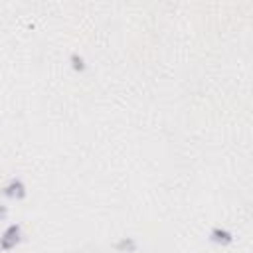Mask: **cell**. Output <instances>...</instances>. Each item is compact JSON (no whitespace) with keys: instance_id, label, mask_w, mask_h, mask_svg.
<instances>
[{"instance_id":"1","label":"cell","mask_w":253,"mask_h":253,"mask_svg":"<svg viewBox=\"0 0 253 253\" xmlns=\"http://www.w3.org/2000/svg\"><path fill=\"white\" fill-rule=\"evenodd\" d=\"M24 239V231L20 223H10L0 233V251H12L16 249Z\"/></svg>"},{"instance_id":"2","label":"cell","mask_w":253,"mask_h":253,"mask_svg":"<svg viewBox=\"0 0 253 253\" xmlns=\"http://www.w3.org/2000/svg\"><path fill=\"white\" fill-rule=\"evenodd\" d=\"M0 194L8 200H24L28 196V188L24 184V180L20 178H10L2 188H0Z\"/></svg>"},{"instance_id":"3","label":"cell","mask_w":253,"mask_h":253,"mask_svg":"<svg viewBox=\"0 0 253 253\" xmlns=\"http://www.w3.org/2000/svg\"><path fill=\"white\" fill-rule=\"evenodd\" d=\"M208 239L211 241V243H215V245H221V247H227V245H231L233 243V233L227 229V227H221V225H215V227H211L210 229V235H208Z\"/></svg>"},{"instance_id":"4","label":"cell","mask_w":253,"mask_h":253,"mask_svg":"<svg viewBox=\"0 0 253 253\" xmlns=\"http://www.w3.org/2000/svg\"><path fill=\"white\" fill-rule=\"evenodd\" d=\"M136 249H138V241L134 237H121L115 243V251L119 253H134Z\"/></svg>"},{"instance_id":"5","label":"cell","mask_w":253,"mask_h":253,"mask_svg":"<svg viewBox=\"0 0 253 253\" xmlns=\"http://www.w3.org/2000/svg\"><path fill=\"white\" fill-rule=\"evenodd\" d=\"M69 65H71V69L77 71V73H83V71L87 69V61H85V57H83L79 51H73V53L69 55Z\"/></svg>"},{"instance_id":"6","label":"cell","mask_w":253,"mask_h":253,"mask_svg":"<svg viewBox=\"0 0 253 253\" xmlns=\"http://www.w3.org/2000/svg\"><path fill=\"white\" fill-rule=\"evenodd\" d=\"M8 213H10L8 206H6V204H0V221H4V219L8 217Z\"/></svg>"}]
</instances>
